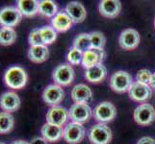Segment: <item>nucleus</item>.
Returning a JSON list of instances; mask_svg holds the SVG:
<instances>
[{
    "mask_svg": "<svg viewBox=\"0 0 155 144\" xmlns=\"http://www.w3.org/2000/svg\"><path fill=\"white\" fill-rule=\"evenodd\" d=\"M66 13L69 15L73 23H81L86 19L87 12L86 9L78 1L69 2L66 7Z\"/></svg>",
    "mask_w": 155,
    "mask_h": 144,
    "instance_id": "17",
    "label": "nucleus"
},
{
    "mask_svg": "<svg viewBox=\"0 0 155 144\" xmlns=\"http://www.w3.org/2000/svg\"><path fill=\"white\" fill-rule=\"evenodd\" d=\"M15 126V118L14 116L6 113L1 111L0 113V135H6L12 132Z\"/></svg>",
    "mask_w": 155,
    "mask_h": 144,
    "instance_id": "25",
    "label": "nucleus"
},
{
    "mask_svg": "<svg viewBox=\"0 0 155 144\" xmlns=\"http://www.w3.org/2000/svg\"><path fill=\"white\" fill-rule=\"evenodd\" d=\"M69 117L68 110L63 107H52L46 114V123L63 127Z\"/></svg>",
    "mask_w": 155,
    "mask_h": 144,
    "instance_id": "13",
    "label": "nucleus"
},
{
    "mask_svg": "<svg viewBox=\"0 0 155 144\" xmlns=\"http://www.w3.org/2000/svg\"><path fill=\"white\" fill-rule=\"evenodd\" d=\"M98 10L104 18H115L120 13L121 3L119 0H103L99 3Z\"/></svg>",
    "mask_w": 155,
    "mask_h": 144,
    "instance_id": "15",
    "label": "nucleus"
},
{
    "mask_svg": "<svg viewBox=\"0 0 155 144\" xmlns=\"http://www.w3.org/2000/svg\"><path fill=\"white\" fill-rule=\"evenodd\" d=\"M154 27H155V19H154Z\"/></svg>",
    "mask_w": 155,
    "mask_h": 144,
    "instance_id": "38",
    "label": "nucleus"
},
{
    "mask_svg": "<svg viewBox=\"0 0 155 144\" xmlns=\"http://www.w3.org/2000/svg\"><path fill=\"white\" fill-rule=\"evenodd\" d=\"M106 76H107V69L102 63H99V65L88 68L86 70V73H85V78L87 79V81L94 84L102 82L106 78Z\"/></svg>",
    "mask_w": 155,
    "mask_h": 144,
    "instance_id": "21",
    "label": "nucleus"
},
{
    "mask_svg": "<svg viewBox=\"0 0 155 144\" xmlns=\"http://www.w3.org/2000/svg\"><path fill=\"white\" fill-rule=\"evenodd\" d=\"M105 52L104 49L100 50V49H92L88 50L87 52L83 53V59H82V66L85 68H90L94 66L99 65V63H102V62L105 59Z\"/></svg>",
    "mask_w": 155,
    "mask_h": 144,
    "instance_id": "16",
    "label": "nucleus"
},
{
    "mask_svg": "<svg viewBox=\"0 0 155 144\" xmlns=\"http://www.w3.org/2000/svg\"><path fill=\"white\" fill-rule=\"evenodd\" d=\"M89 139L92 144H109L112 140V131L106 124H95L90 129Z\"/></svg>",
    "mask_w": 155,
    "mask_h": 144,
    "instance_id": "5",
    "label": "nucleus"
},
{
    "mask_svg": "<svg viewBox=\"0 0 155 144\" xmlns=\"http://www.w3.org/2000/svg\"><path fill=\"white\" fill-rule=\"evenodd\" d=\"M63 128L49 123H45L41 127V134L47 142H57L63 137Z\"/></svg>",
    "mask_w": 155,
    "mask_h": 144,
    "instance_id": "19",
    "label": "nucleus"
},
{
    "mask_svg": "<svg viewBox=\"0 0 155 144\" xmlns=\"http://www.w3.org/2000/svg\"><path fill=\"white\" fill-rule=\"evenodd\" d=\"M141 37L135 29H125L120 33L119 42L122 49L134 50L140 44Z\"/></svg>",
    "mask_w": 155,
    "mask_h": 144,
    "instance_id": "11",
    "label": "nucleus"
},
{
    "mask_svg": "<svg viewBox=\"0 0 155 144\" xmlns=\"http://www.w3.org/2000/svg\"><path fill=\"white\" fill-rule=\"evenodd\" d=\"M17 40V32L14 28L0 27V45L10 46Z\"/></svg>",
    "mask_w": 155,
    "mask_h": 144,
    "instance_id": "26",
    "label": "nucleus"
},
{
    "mask_svg": "<svg viewBox=\"0 0 155 144\" xmlns=\"http://www.w3.org/2000/svg\"><path fill=\"white\" fill-rule=\"evenodd\" d=\"M149 85H150V88H154L155 89V72L152 73L151 80H150V83H149Z\"/></svg>",
    "mask_w": 155,
    "mask_h": 144,
    "instance_id": "35",
    "label": "nucleus"
},
{
    "mask_svg": "<svg viewBox=\"0 0 155 144\" xmlns=\"http://www.w3.org/2000/svg\"><path fill=\"white\" fill-rule=\"evenodd\" d=\"M151 76H152V73L149 70H147V69H141V70H139L137 73V76H136L137 82L148 85L150 83Z\"/></svg>",
    "mask_w": 155,
    "mask_h": 144,
    "instance_id": "32",
    "label": "nucleus"
},
{
    "mask_svg": "<svg viewBox=\"0 0 155 144\" xmlns=\"http://www.w3.org/2000/svg\"><path fill=\"white\" fill-rule=\"evenodd\" d=\"M137 144H155V139L150 136H143L139 139Z\"/></svg>",
    "mask_w": 155,
    "mask_h": 144,
    "instance_id": "33",
    "label": "nucleus"
},
{
    "mask_svg": "<svg viewBox=\"0 0 155 144\" xmlns=\"http://www.w3.org/2000/svg\"><path fill=\"white\" fill-rule=\"evenodd\" d=\"M92 96V89L84 84L76 85L71 90V98L75 103H87Z\"/></svg>",
    "mask_w": 155,
    "mask_h": 144,
    "instance_id": "22",
    "label": "nucleus"
},
{
    "mask_svg": "<svg viewBox=\"0 0 155 144\" xmlns=\"http://www.w3.org/2000/svg\"><path fill=\"white\" fill-rule=\"evenodd\" d=\"M27 56L32 62L41 63L45 62L49 57V50L46 45H38V46H30Z\"/></svg>",
    "mask_w": 155,
    "mask_h": 144,
    "instance_id": "20",
    "label": "nucleus"
},
{
    "mask_svg": "<svg viewBox=\"0 0 155 144\" xmlns=\"http://www.w3.org/2000/svg\"><path fill=\"white\" fill-rule=\"evenodd\" d=\"M86 131L82 124L71 122L64 128L63 138L68 144H78L84 139Z\"/></svg>",
    "mask_w": 155,
    "mask_h": 144,
    "instance_id": "6",
    "label": "nucleus"
},
{
    "mask_svg": "<svg viewBox=\"0 0 155 144\" xmlns=\"http://www.w3.org/2000/svg\"><path fill=\"white\" fill-rule=\"evenodd\" d=\"M74 73L73 68L71 65L64 63V65L58 66L52 73V79L55 85L60 87H68L69 86L74 80Z\"/></svg>",
    "mask_w": 155,
    "mask_h": 144,
    "instance_id": "4",
    "label": "nucleus"
},
{
    "mask_svg": "<svg viewBox=\"0 0 155 144\" xmlns=\"http://www.w3.org/2000/svg\"><path fill=\"white\" fill-rule=\"evenodd\" d=\"M132 84V76L124 70L115 72L110 78V88L117 93L128 91Z\"/></svg>",
    "mask_w": 155,
    "mask_h": 144,
    "instance_id": "3",
    "label": "nucleus"
},
{
    "mask_svg": "<svg viewBox=\"0 0 155 144\" xmlns=\"http://www.w3.org/2000/svg\"><path fill=\"white\" fill-rule=\"evenodd\" d=\"M51 24L56 32L64 33L71 28L73 21L66 12H60L52 18Z\"/></svg>",
    "mask_w": 155,
    "mask_h": 144,
    "instance_id": "18",
    "label": "nucleus"
},
{
    "mask_svg": "<svg viewBox=\"0 0 155 144\" xmlns=\"http://www.w3.org/2000/svg\"><path fill=\"white\" fill-rule=\"evenodd\" d=\"M90 38H91L92 48L100 49V50L104 49V46L106 44V38L101 32H98V31L92 32V33L90 34Z\"/></svg>",
    "mask_w": 155,
    "mask_h": 144,
    "instance_id": "29",
    "label": "nucleus"
},
{
    "mask_svg": "<svg viewBox=\"0 0 155 144\" xmlns=\"http://www.w3.org/2000/svg\"><path fill=\"white\" fill-rule=\"evenodd\" d=\"M5 85L14 90L23 88L28 82V75L24 68L18 66H13L9 67L4 73Z\"/></svg>",
    "mask_w": 155,
    "mask_h": 144,
    "instance_id": "1",
    "label": "nucleus"
},
{
    "mask_svg": "<svg viewBox=\"0 0 155 144\" xmlns=\"http://www.w3.org/2000/svg\"><path fill=\"white\" fill-rule=\"evenodd\" d=\"M11 144H30V143L27 142V141H25V140H22V139H18V140L13 141Z\"/></svg>",
    "mask_w": 155,
    "mask_h": 144,
    "instance_id": "36",
    "label": "nucleus"
},
{
    "mask_svg": "<svg viewBox=\"0 0 155 144\" xmlns=\"http://www.w3.org/2000/svg\"><path fill=\"white\" fill-rule=\"evenodd\" d=\"M40 35L42 40V43L45 45H50L57 39V32L52 26H44L40 28Z\"/></svg>",
    "mask_w": 155,
    "mask_h": 144,
    "instance_id": "28",
    "label": "nucleus"
},
{
    "mask_svg": "<svg viewBox=\"0 0 155 144\" xmlns=\"http://www.w3.org/2000/svg\"><path fill=\"white\" fill-rule=\"evenodd\" d=\"M94 117L99 123H107L110 122L117 116V109L116 107L110 102H101L98 104L94 110Z\"/></svg>",
    "mask_w": 155,
    "mask_h": 144,
    "instance_id": "7",
    "label": "nucleus"
},
{
    "mask_svg": "<svg viewBox=\"0 0 155 144\" xmlns=\"http://www.w3.org/2000/svg\"><path fill=\"white\" fill-rule=\"evenodd\" d=\"M23 15L17 6H6L0 9V26L15 28L21 22Z\"/></svg>",
    "mask_w": 155,
    "mask_h": 144,
    "instance_id": "2",
    "label": "nucleus"
},
{
    "mask_svg": "<svg viewBox=\"0 0 155 144\" xmlns=\"http://www.w3.org/2000/svg\"><path fill=\"white\" fill-rule=\"evenodd\" d=\"M39 14L45 18H54L58 14L57 4L52 0H42L39 3Z\"/></svg>",
    "mask_w": 155,
    "mask_h": 144,
    "instance_id": "24",
    "label": "nucleus"
},
{
    "mask_svg": "<svg viewBox=\"0 0 155 144\" xmlns=\"http://www.w3.org/2000/svg\"><path fill=\"white\" fill-rule=\"evenodd\" d=\"M39 3L37 0H18L17 7L23 17L32 18L39 14Z\"/></svg>",
    "mask_w": 155,
    "mask_h": 144,
    "instance_id": "23",
    "label": "nucleus"
},
{
    "mask_svg": "<svg viewBox=\"0 0 155 144\" xmlns=\"http://www.w3.org/2000/svg\"><path fill=\"white\" fill-rule=\"evenodd\" d=\"M134 120L141 126H147L155 120V109L147 103L140 105L134 110Z\"/></svg>",
    "mask_w": 155,
    "mask_h": 144,
    "instance_id": "9",
    "label": "nucleus"
},
{
    "mask_svg": "<svg viewBox=\"0 0 155 144\" xmlns=\"http://www.w3.org/2000/svg\"><path fill=\"white\" fill-rule=\"evenodd\" d=\"M0 144H6V143H4V142H1V141H0Z\"/></svg>",
    "mask_w": 155,
    "mask_h": 144,
    "instance_id": "37",
    "label": "nucleus"
},
{
    "mask_svg": "<svg viewBox=\"0 0 155 144\" xmlns=\"http://www.w3.org/2000/svg\"><path fill=\"white\" fill-rule=\"evenodd\" d=\"M67 59L68 62L72 66H78L79 63L82 62V59H83V52L80 50L76 49V48L72 47L69 52L68 53Z\"/></svg>",
    "mask_w": 155,
    "mask_h": 144,
    "instance_id": "30",
    "label": "nucleus"
},
{
    "mask_svg": "<svg viewBox=\"0 0 155 144\" xmlns=\"http://www.w3.org/2000/svg\"><path fill=\"white\" fill-rule=\"evenodd\" d=\"M30 144H48V142H47L44 137H41V136H38V137H34L33 139H32L30 142Z\"/></svg>",
    "mask_w": 155,
    "mask_h": 144,
    "instance_id": "34",
    "label": "nucleus"
},
{
    "mask_svg": "<svg viewBox=\"0 0 155 144\" xmlns=\"http://www.w3.org/2000/svg\"><path fill=\"white\" fill-rule=\"evenodd\" d=\"M21 104L19 96L15 91H6L0 96V108L4 111L12 114L17 111Z\"/></svg>",
    "mask_w": 155,
    "mask_h": 144,
    "instance_id": "14",
    "label": "nucleus"
},
{
    "mask_svg": "<svg viewBox=\"0 0 155 144\" xmlns=\"http://www.w3.org/2000/svg\"><path fill=\"white\" fill-rule=\"evenodd\" d=\"M68 114L72 122L83 124L91 119L93 116V110L87 103H75L71 107Z\"/></svg>",
    "mask_w": 155,
    "mask_h": 144,
    "instance_id": "8",
    "label": "nucleus"
},
{
    "mask_svg": "<svg viewBox=\"0 0 155 144\" xmlns=\"http://www.w3.org/2000/svg\"><path fill=\"white\" fill-rule=\"evenodd\" d=\"M28 42L30 46H38V45H42V40L40 35V29L35 28L33 29L28 36Z\"/></svg>",
    "mask_w": 155,
    "mask_h": 144,
    "instance_id": "31",
    "label": "nucleus"
},
{
    "mask_svg": "<svg viewBox=\"0 0 155 144\" xmlns=\"http://www.w3.org/2000/svg\"><path fill=\"white\" fill-rule=\"evenodd\" d=\"M73 47L80 50L83 53L87 52L90 49H92L90 34H87V33L79 34L73 40Z\"/></svg>",
    "mask_w": 155,
    "mask_h": 144,
    "instance_id": "27",
    "label": "nucleus"
},
{
    "mask_svg": "<svg viewBox=\"0 0 155 144\" xmlns=\"http://www.w3.org/2000/svg\"><path fill=\"white\" fill-rule=\"evenodd\" d=\"M129 96L136 102H146L149 100L152 95V89L150 86L143 83L134 82L129 88Z\"/></svg>",
    "mask_w": 155,
    "mask_h": 144,
    "instance_id": "12",
    "label": "nucleus"
},
{
    "mask_svg": "<svg viewBox=\"0 0 155 144\" xmlns=\"http://www.w3.org/2000/svg\"><path fill=\"white\" fill-rule=\"evenodd\" d=\"M65 98V92L62 87L58 85H48L42 92V99L45 103L51 107H57Z\"/></svg>",
    "mask_w": 155,
    "mask_h": 144,
    "instance_id": "10",
    "label": "nucleus"
}]
</instances>
